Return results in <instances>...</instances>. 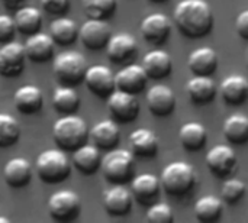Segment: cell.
I'll list each match as a JSON object with an SVG mask.
<instances>
[{
  "label": "cell",
  "mask_w": 248,
  "mask_h": 223,
  "mask_svg": "<svg viewBox=\"0 0 248 223\" xmlns=\"http://www.w3.org/2000/svg\"><path fill=\"white\" fill-rule=\"evenodd\" d=\"M173 20L185 36L199 39L212 30L214 13L205 0H182L174 7Z\"/></svg>",
  "instance_id": "cell-1"
},
{
  "label": "cell",
  "mask_w": 248,
  "mask_h": 223,
  "mask_svg": "<svg viewBox=\"0 0 248 223\" xmlns=\"http://www.w3.org/2000/svg\"><path fill=\"white\" fill-rule=\"evenodd\" d=\"M52 138L62 151H74L89 139V128L83 118L70 113L58 119L52 126Z\"/></svg>",
  "instance_id": "cell-2"
},
{
  "label": "cell",
  "mask_w": 248,
  "mask_h": 223,
  "mask_svg": "<svg viewBox=\"0 0 248 223\" xmlns=\"http://www.w3.org/2000/svg\"><path fill=\"white\" fill-rule=\"evenodd\" d=\"M71 163L61 148H51L42 151L35 163L36 176L48 184L64 181L71 174Z\"/></svg>",
  "instance_id": "cell-3"
},
{
  "label": "cell",
  "mask_w": 248,
  "mask_h": 223,
  "mask_svg": "<svg viewBox=\"0 0 248 223\" xmlns=\"http://www.w3.org/2000/svg\"><path fill=\"white\" fill-rule=\"evenodd\" d=\"M161 189L170 196L182 197L187 194L196 184L195 168L185 161H173L164 167L160 176Z\"/></svg>",
  "instance_id": "cell-4"
},
{
  "label": "cell",
  "mask_w": 248,
  "mask_h": 223,
  "mask_svg": "<svg viewBox=\"0 0 248 223\" xmlns=\"http://www.w3.org/2000/svg\"><path fill=\"white\" fill-rule=\"evenodd\" d=\"M100 168L105 178L112 184H125L132 180L135 171V160L132 151L113 148L102 157Z\"/></svg>",
  "instance_id": "cell-5"
},
{
  "label": "cell",
  "mask_w": 248,
  "mask_h": 223,
  "mask_svg": "<svg viewBox=\"0 0 248 223\" xmlns=\"http://www.w3.org/2000/svg\"><path fill=\"white\" fill-rule=\"evenodd\" d=\"M52 71L55 80L62 86L76 87L84 81V74L87 71V61L84 55L76 51H65L54 58Z\"/></svg>",
  "instance_id": "cell-6"
},
{
  "label": "cell",
  "mask_w": 248,
  "mask_h": 223,
  "mask_svg": "<svg viewBox=\"0 0 248 223\" xmlns=\"http://www.w3.org/2000/svg\"><path fill=\"white\" fill-rule=\"evenodd\" d=\"M81 210L80 196L73 190H58L48 200V213L55 222H71Z\"/></svg>",
  "instance_id": "cell-7"
},
{
  "label": "cell",
  "mask_w": 248,
  "mask_h": 223,
  "mask_svg": "<svg viewBox=\"0 0 248 223\" xmlns=\"http://www.w3.org/2000/svg\"><path fill=\"white\" fill-rule=\"evenodd\" d=\"M108 109L115 122L129 123L134 122L140 115V102L137 94L116 89L108 97Z\"/></svg>",
  "instance_id": "cell-8"
},
{
  "label": "cell",
  "mask_w": 248,
  "mask_h": 223,
  "mask_svg": "<svg viewBox=\"0 0 248 223\" xmlns=\"http://www.w3.org/2000/svg\"><path fill=\"white\" fill-rule=\"evenodd\" d=\"M110 36L112 30L105 19L89 17L78 29V38L81 39L83 45L93 51L105 48Z\"/></svg>",
  "instance_id": "cell-9"
},
{
  "label": "cell",
  "mask_w": 248,
  "mask_h": 223,
  "mask_svg": "<svg viewBox=\"0 0 248 223\" xmlns=\"http://www.w3.org/2000/svg\"><path fill=\"white\" fill-rule=\"evenodd\" d=\"M84 84L94 96L100 99H108L116 90L113 71L109 67L100 64L87 67L84 74Z\"/></svg>",
  "instance_id": "cell-10"
},
{
  "label": "cell",
  "mask_w": 248,
  "mask_h": 223,
  "mask_svg": "<svg viewBox=\"0 0 248 223\" xmlns=\"http://www.w3.org/2000/svg\"><path fill=\"white\" fill-rule=\"evenodd\" d=\"M205 163L215 177L228 178L237 167V155L231 147L217 145L208 151Z\"/></svg>",
  "instance_id": "cell-11"
},
{
  "label": "cell",
  "mask_w": 248,
  "mask_h": 223,
  "mask_svg": "<svg viewBox=\"0 0 248 223\" xmlns=\"http://www.w3.org/2000/svg\"><path fill=\"white\" fill-rule=\"evenodd\" d=\"M26 52L19 42H4L0 46V74L3 77H17L25 70Z\"/></svg>",
  "instance_id": "cell-12"
},
{
  "label": "cell",
  "mask_w": 248,
  "mask_h": 223,
  "mask_svg": "<svg viewBox=\"0 0 248 223\" xmlns=\"http://www.w3.org/2000/svg\"><path fill=\"white\" fill-rule=\"evenodd\" d=\"M140 30L147 42L161 45L171 33V22L164 13H151L142 19Z\"/></svg>",
  "instance_id": "cell-13"
},
{
  "label": "cell",
  "mask_w": 248,
  "mask_h": 223,
  "mask_svg": "<svg viewBox=\"0 0 248 223\" xmlns=\"http://www.w3.org/2000/svg\"><path fill=\"white\" fill-rule=\"evenodd\" d=\"M106 55L115 64H122L135 57L138 51V42L134 35L121 32L112 35L106 44Z\"/></svg>",
  "instance_id": "cell-14"
},
{
  "label": "cell",
  "mask_w": 248,
  "mask_h": 223,
  "mask_svg": "<svg viewBox=\"0 0 248 223\" xmlns=\"http://www.w3.org/2000/svg\"><path fill=\"white\" fill-rule=\"evenodd\" d=\"M145 100L148 110L157 118H166L171 115L176 107V94L170 87L164 84L153 86L147 91Z\"/></svg>",
  "instance_id": "cell-15"
},
{
  "label": "cell",
  "mask_w": 248,
  "mask_h": 223,
  "mask_svg": "<svg viewBox=\"0 0 248 223\" xmlns=\"http://www.w3.org/2000/svg\"><path fill=\"white\" fill-rule=\"evenodd\" d=\"M160 190H161L160 178L154 174L144 173L137 177H132L131 193L140 205L150 206L155 203V200L160 196Z\"/></svg>",
  "instance_id": "cell-16"
},
{
  "label": "cell",
  "mask_w": 248,
  "mask_h": 223,
  "mask_svg": "<svg viewBox=\"0 0 248 223\" xmlns=\"http://www.w3.org/2000/svg\"><path fill=\"white\" fill-rule=\"evenodd\" d=\"M134 196L124 184H113L103 193V208L110 216H125L132 209Z\"/></svg>",
  "instance_id": "cell-17"
},
{
  "label": "cell",
  "mask_w": 248,
  "mask_h": 223,
  "mask_svg": "<svg viewBox=\"0 0 248 223\" xmlns=\"http://www.w3.org/2000/svg\"><path fill=\"white\" fill-rule=\"evenodd\" d=\"M148 83V75L142 65L138 64H129L124 68H121L115 74V84L118 90H124L132 94L141 93Z\"/></svg>",
  "instance_id": "cell-18"
},
{
  "label": "cell",
  "mask_w": 248,
  "mask_h": 223,
  "mask_svg": "<svg viewBox=\"0 0 248 223\" xmlns=\"http://www.w3.org/2000/svg\"><path fill=\"white\" fill-rule=\"evenodd\" d=\"M89 139L100 151H110L116 148L119 144V126L115 120L110 119L100 120L92 129H89Z\"/></svg>",
  "instance_id": "cell-19"
},
{
  "label": "cell",
  "mask_w": 248,
  "mask_h": 223,
  "mask_svg": "<svg viewBox=\"0 0 248 223\" xmlns=\"http://www.w3.org/2000/svg\"><path fill=\"white\" fill-rule=\"evenodd\" d=\"M23 46H25L26 58L33 62L41 64V62L49 61L52 58L55 42L49 33L35 32V33L29 35V38L26 39Z\"/></svg>",
  "instance_id": "cell-20"
},
{
  "label": "cell",
  "mask_w": 248,
  "mask_h": 223,
  "mask_svg": "<svg viewBox=\"0 0 248 223\" xmlns=\"http://www.w3.org/2000/svg\"><path fill=\"white\" fill-rule=\"evenodd\" d=\"M219 58L215 49L211 46H201L190 52L187 58V67L195 75H209L212 77L218 70Z\"/></svg>",
  "instance_id": "cell-21"
},
{
  "label": "cell",
  "mask_w": 248,
  "mask_h": 223,
  "mask_svg": "<svg viewBox=\"0 0 248 223\" xmlns=\"http://www.w3.org/2000/svg\"><path fill=\"white\" fill-rule=\"evenodd\" d=\"M33 168L31 163L23 157H15L9 160L3 168V177L9 187L20 189L25 187L32 178Z\"/></svg>",
  "instance_id": "cell-22"
},
{
  "label": "cell",
  "mask_w": 248,
  "mask_h": 223,
  "mask_svg": "<svg viewBox=\"0 0 248 223\" xmlns=\"http://www.w3.org/2000/svg\"><path fill=\"white\" fill-rule=\"evenodd\" d=\"M141 65L145 70L148 78L161 80L171 74L173 59L169 52H166L163 49H154L144 55Z\"/></svg>",
  "instance_id": "cell-23"
},
{
  "label": "cell",
  "mask_w": 248,
  "mask_h": 223,
  "mask_svg": "<svg viewBox=\"0 0 248 223\" xmlns=\"http://www.w3.org/2000/svg\"><path fill=\"white\" fill-rule=\"evenodd\" d=\"M13 104L22 115H33L41 110L44 104V94L39 87L26 84L15 91Z\"/></svg>",
  "instance_id": "cell-24"
},
{
  "label": "cell",
  "mask_w": 248,
  "mask_h": 223,
  "mask_svg": "<svg viewBox=\"0 0 248 223\" xmlns=\"http://www.w3.org/2000/svg\"><path fill=\"white\" fill-rule=\"evenodd\" d=\"M219 93L230 106H241L248 100V80L244 75H230L222 80Z\"/></svg>",
  "instance_id": "cell-25"
},
{
  "label": "cell",
  "mask_w": 248,
  "mask_h": 223,
  "mask_svg": "<svg viewBox=\"0 0 248 223\" xmlns=\"http://www.w3.org/2000/svg\"><path fill=\"white\" fill-rule=\"evenodd\" d=\"M132 154L141 158H153L158 152V136L147 128H138L129 135Z\"/></svg>",
  "instance_id": "cell-26"
},
{
  "label": "cell",
  "mask_w": 248,
  "mask_h": 223,
  "mask_svg": "<svg viewBox=\"0 0 248 223\" xmlns=\"http://www.w3.org/2000/svg\"><path fill=\"white\" fill-rule=\"evenodd\" d=\"M186 90L195 104H208L218 93V87L209 75H195L187 81Z\"/></svg>",
  "instance_id": "cell-27"
},
{
  "label": "cell",
  "mask_w": 248,
  "mask_h": 223,
  "mask_svg": "<svg viewBox=\"0 0 248 223\" xmlns=\"http://www.w3.org/2000/svg\"><path fill=\"white\" fill-rule=\"evenodd\" d=\"M71 164L83 174H94L102 164V155L100 149L94 147L93 144L90 145H81L77 149L73 151L71 155Z\"/></svg>",
  "instance_id": "cell-28"
},
{
  "label": "cell",
  "mask_w": 248,
  "mask_h": 223,
  "mask_svg": "<svg viewBox=\"0 0 248 223\" xmlns=\"http://www.w3.org/2000/svg\"><path fill=\"white\" fill-rule=\"evenodd\" d=\"M182 147L189 152H198L205 148L208 141L206 128L199 122H187L179 131Z\"/></svg>",
  "instance_id": "cell-29"
},
{
  "label": "cell",
  "mask_w": 248,
  "mask_h": 223,
  "mask_svg": "<svg viewBox=\"0 0 248 223\" xmlns=\"http://www.w3.org/2000/svg\"><path fill=\"white\" fill-rule=\"evenodd\" d=\"M78 29L80 26L76 23V20L61 16L51 22L49 25V35L58 45H70L78 38Z\"/></svg>",
  "instance_id": "cell-30"
},
{
  "label": "cell",
  "mask_w": 248,
  "mask_h": 223,
  "mask_svg": "<svg viewBox=\"0 0 248 223\" xmlns=\"http://www.w3.org/2000/svg\"><path fill=\"white\" fill-rule=\"evenodd\" d=\"M16 29L20 33L32 35L35 32H39L42 25V13L39 9L33 6H20L15 16H13Z\"/></svg>",
  "instance_id": "cell-31"
},
{
  "label": "cell",
  "mask_w": 248,
  "mask_h": 223,
  "mask_svg": "<svg viewBox=\"0 0 248 223\" xmlns=\"http://www.w3.org/2000/svg\"><path fill=\"white\" fill-rule=\"evenodd\" d=\"M224 136L234 145H244L248 142V116L243 113L231 115L222 126Z\"/></svg>",
  "instance_id": "cell-32"
},
{
  "label": "cell",
  "mask_w": 248,
  "mask_h": 223,
  "mask_svg": "<svg viewBox=\"0 0 248 223\" xmlns=\"http://www.w3.org/2000/svg\"><path fill=\"white\" fill-rule=\"evenodd\" d=\"M52 104L57 112L61 115L76 113L80 106V96L71 86H60L54 90L52 94Z\"/></svg>",
  "instance_id": "cell-33"
},
{
  "label": "cell",
  "mask_w": 248,
  "mask_h": 223,
  "mask_svg": "<svg viewBox=\"0 0 248 223\" xmlns=\"http://www.w3.org/2000/svg\"><path fill=\"white\" fill-rule=\"evenodd\" d=\"M224 210V200L217 196H203L195 205V216L199 222H215L221 218Z\"/></svg>",
  "instance_id": "cell-34"
},
{
  "label": "cell",
  "mask_w": 248,
  "mask_h": 223,
  "mask_svg": "<svg viewBox=\"0 0 248 223\" xmlns=\"http://www.w3.org/2000/svg\"><path fill=\"white\" fill-rule=\"evenodd\" d=\"M20 136L19 122L9 113H0V148L15 145Z\"/></svg>",
  "instance_id": "cell-35"
},
{
  "label": "cell",
  "mask_w": 248,
  "mask_h": 223,
  "mask_svg": "<svg viewBox=\"0 0 248 223\" xmlns=\"http://www.w3.org/2000/svg\"><path fill=\"white\" fill-rule=\"evenodd\" d=\"M118 0H84V10L89 17L105 19L115 13Z\"/></svg>",
  "instance_id": "cell-36"
},
{
  "label": "cell",
  "mask_w": 248,
  "mask_h": 223,
  "mask_svg": "<svg viewBox=\"0 0 248 223\" xmlns=\"http://www.w3.org/2000/svg\"><path fill=\"white\" fill-rule=\"evenodd\" d=\"M246 192H247V186L241 180L230 178L225 180V183L222 184L221 199L228 205H235L246 196Z\"/></svg>",
  "instance_id": "cell-37"
},
{
  "label": "cell",
  "mask_w": 248,
  "mask_h": 223,
  "mask_svg": "<svg viewBox=\"0 0 248 223\" xmlns=\"http://www.w3.org/2000/svg\"><path fill=\"white\" fill-rule=\"evenodd\" d=\"M147 221L151 223H171L174 221L173 209L167 203H153L147 210Z\"/></svg>",
  "instance_id": "cell-38"
},
{
  "label": "cell",
  "mask_w": 248,
  "mask_h": 223,
  "mask_svg": "<svg viewBox=\"0 0 248 223\" xmlns=\"http://www.w3.org/2000/svg\"><path fill=\"white\" fill-rule=\"evenodd\" d=\"M16 32V25L13 17L7 15H0V44L12 41Z\"/></svg>",
  "instance_id": "cell-39"
},
{
  "label": "cell",
  "mask_w": 248,
  "mask_h": 223,
  "mask_svg": "<svg viewBox=\"0 0 248 223\" xmlns=\"http://www.w3.org/2000/svg\"><path fill=\"white\" fill-rule=\"evenodd\" d=\"M41 7L49 15H62L70 7V0H41Z\"/></svg>",
  "instance_id": "cell-40"
},
{
  "label": "cell",
  "mask_w": 248,
  "mask_h": 223,
  "mask_svg": "<svg viewBox=\"0 0 248 223\" xmlns=\"http://www.w3.org/2000/svg\"><path fill=\"white\" fill-rule=\"evenodd\" d=\"M235 30L243 39L248 41V9L243 10L237 16V19H235Z\"/></svg>",
  "instance_id": "cell-41"
},
{
  "label": "cell",
  "mask_w": 248,
  "mask_h": 223,
  "mask_svg": "<svg viewBox=\"0 0 248 223\" xmlns=\"http://www.w3.org/2000/svg\"><path fill=\"white\" fill-rule=\"evenodd\" d=\"M1 1L9 9H19L25 3V0H1Z\"/></svg>",
  "instance_id": "cell-42"
},
{
  "label": "cell",
  "mask_w": 248,
  "mask_h": 223,
  "mask_svg": "<svg viewBox=\"0 0 248 223\" xmlns=\"http://www.w3.org/2000/svg\"><path fill=\"white\" fill-rule=\"evenodd\" d=\"M10 221L7 219V218H3V216H0V223H9Z\"/></svg>",
  "instance_id": "cell-43"
},
{
  "label": "cell",
  "mask_w": 248,
  "mask_h": 223,
  "mask_svg": "<svg viewBox=\"0 0 248 223\" xmlns=\"http://www.w3.org/2000/svg\"><path fill=\"white\" fill-rule=\"evenodd\" d=\"M150 1H153V3H164L166 0H150Z\"/></svg>",
  "instance_id": "cell-44"
}]
</instances>
